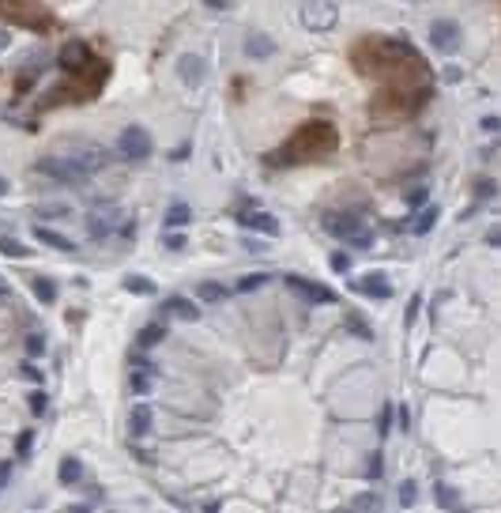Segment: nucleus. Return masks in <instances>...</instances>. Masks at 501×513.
I'll list each match as a JSON object with an SVG mask.
<instances>
[{
    "label": "nucleus",
    "instance_id": "obj_1",
    "mask_svg": "<svg viewBox=\"0 0 501 513\" xmlns=\"http://www.w3.org/2000/svg\"><path fill=\"white\" fill-rule=\"evenodd\" d=\"M339 143L336 125L332 121H309L305 128H298L287 143L268 159V163H283V166H294V163H313V159H325L332 155Z\"/></svg>",
    "mask_w": 501,
    "mask_h": 513
},
{
    "label": "nucleus",
    "instance_id": "obj_2",
    "mask_svg": "<svg viewBox=\"0 0 501 513\" xmlns=\"http://www.w3.org/2000/svg\"><path fill=\"white\" fill-rule=\"evenodd\" d=\"M325 230L332 238H339L343 245H354V250H369V245H374V230L351 212H328L325 215Z\"/></svg>",
    "mask_w": 501,
    "mask_h": 513
},
{
    "label": "nucleus",
    "instance_id": "obj_3",
    "mask_svg": "<svg viewBox=\"0 0 501 513\" xmlns=\"http://www.w3.org/2000/svg\"><path fill=\"white\" fill-rule=\"evenodd\" d=\"M38 170H42L45 178H53L57 185H83V181L91 178V174H87L83 166L76 163V159H72V155H61V151H57V155H45L42 163H38Z\"/></svg>",
    "mask_w": 501,
    "mask_h": 513
},
{
    "label": "nucleus",
    "instance_id": "obj_4",
    "mask_svg": "<svg viewBox=\"0 0 501 513\" xmlns=\"http://www.w3.org/2000/svg\"><path fill=\"white\" fill-rule=\"evenodd\" d=\"M151 151H155V143H151V132L140 125H128L125 132H121L117 140V155L125 159V163H147Z\"/></svg>",
    "mask_w": 501,
    "mask_h": 513
},
{
    "label": "nucleus",
    "instance_id": "obj_5",
    "mask_svg": "<svg viewBox=\"0 0 501 513\" xmlns=\"http://www.w3.org/2000/svg\"><path fill=\"white\" fill-rule=\"evenodd\" d=\"M61 155H72L87 174H99L102 166L110 163V151L102 148V143H91V140H68V143L61 148Z\"/></svg>",
    "mask_w": 501,
    "mask_h": 513
},
{
    "label": "nucleus",
    "instance_id": "obj_6",
    "mask_svg": "<svg viewBox=\"0 0 501 513\" xmlns=\"http://www.w3.org/2000/svg\"><path fill=\"white\" fill-rule=\"evenodd\" d=\"M336 19H339L336 0H305L302 4V27L309 30H332Z\"/></svg>",
    "mask_w": 501,
    "mask_h": 513
},
{
    "label": "nucleus",
    "instance_id": "obj_7",
    "mask_svg": "<svg viewBox=\"0 0 501 513\" xmlns=\"http://www.w3.org/2000/svg\"><path fill=\"white\" fill-rule=\"evenodd\" d=\"M460 42H464V30H460L456 19H433L430 23V46L438 53H456Z\"/></svg>",
    "mask_w": 501,
    "mask_h": 513
},
{
    "label": "nucleus",
    "instance_id": "obj_8",
    "mask_svg": "<svg viewBox=\"0 0 501 513\" xmlns=\"http://www.w3.org/2000/svg\"><path fill=\"white\" fill-rule=\"evenodd\" d=\"M283 283H287L294 294H302V299L317 302V306H332V302H336V291H328L325 283H313V279H302V276H283Z\"/></svg>",
    "mask_w": 501,
    "mask_h": 513
},
{
    "label": "nucleus",
    "instance_id": "obj_9",
    "mask_svg": "<svg viewBox=\"0 0 501 513\" xmlns=\"http://www.w3.org/2000/svg\"><path fill=\"white\" fill-rule=\"evenodd\" d=\"M238 219H241V227L256 230V234H268V238L279 234V219H276V215H268V212H260L256 204H245L238 212Z\"/></svg>",
    "mask_w": 501,
    "mask_h": 513
},
{
    "label": "nucleus",
    "instance_id": "obj_10",
    "mask_svg": "<svg viewBox=\"0 0 501 513\" xmlns=\"http://www.w3.org/2000/svg\"><path fill=\"white\" fill-rule=\"evenodd\" d=\"M8 12H12L15 23H23V27H45V8L38 4V0H4Z\"/></svg>",
    "mask_w": 501,
    "mask_h": 513
},
{
    "label": "nucleus",
    "instance_id": "obj_11",
    "mask_svg": "<svg viewBox=\"0 0 501 513\" xmlns=\"http://www.w3.org/2000/svg\"><path fill=\"white\" fill-rule=\"evenodd\" d=\"M177 76H181L185 87H200L207 76L204 57H200V53H181V57H177Z\"/></svg>",
    "mask_w": 501,
    "mask_h": 513
},
{
    "label": "nucleus",
    "instance_id": "obj_12",
    "mask_svg": "<svg viewBox=\"0 0 501 513\" xmlns=\"http://www.w3.org/2000/svg\"><path fill=\"white\" fill-rule=\"evenodd\" d=\"M91 50H87L83 42H68L61 50V68L68 72V76H76V72H83V68H91Z\"/></svg>",
    "mask_w": 501,
    "mask_h": 513
},
{
    "label": "nucleus",
    "instance_id": "obj_13",
    "mask_svg": "<svg viewBox=\"0 0 501 513\" xmlns=\"http://www.w3.org/2000/svg\"><path fill=\"white\" fill-rule=\"evenodd\" d=\"M354 291L366 294V299H392V287L381 272H369V276H358L354 279Z\"/></svg>",
    "mask_w": 501,
    "mask_h": 513
},
{
    "label": "nucleus",
    "instance_id": "obj_14",
    "mask_svg": "<svg viewBox=\"0 0 501 513\" xmlns=\"http://www.w3.org/2000/svg\"><path fill=\"white\" fill-rule=\"evenodd\" d=\"M163 317H177V321H200V306L185 294H170L163 302Z\"/></svg>",
    "mask_w": 501,
    "mask_h": 513
},
{
    "label": "nucleus",
    "instance_id": "obj_15",
    "mask_svg": "<svg viewBox=\"0 0 501 513\" xmlns=\"http://www.w3.org/2000/svg\"><path fill=\"white\" fill-rule=\"evenodd\" d=\"M151 423H155V412H151L147 404H136L132 415H128V434L132 438H143L151 430Z\"/></svg>",
    "mask_w": 501,
    "mask_h": 513
},
{
    "label": "nucleus",
    "instance_id": "obj_16",
    "mask_svg": "<svg viewBox=\"0 0 501 513\" xmlns=\"http://www.w3.org/2000/svg\"><path fill=\"white\" fill-rule=\"evenodd\" d=\"M34 238H38L42 245H50V250L76 253V242H72V238H64V234H57V230H50V227H34Z\"/></svg>",
    "mask_w": 501,
    "mask_h": 513
},
{
    "label": "nucleus",
    "instance_id": "obj_17",
    "mask_svg": "<svg viewBox=\"0 0 501 513\" xmlns=\"http://www.w3.org/2000/svg\"><path fill=\"white\" fill-rule=\"evenodd\" d=\"M245 53H249V57H256V61H264V57L276 53V42H272L268 34H260V30H253V34L245 38Z\"/></svg>",
    "mask_w": 501,
    "mask_h": 513
},
{
    "label": "nucleus",
    "instance_id": "obj_18",
    "mask_svg": "<svg viewBox=\"0 0 501 513\" xmlns=\"http://www.w3.org/2000/svg\"><path fill=\"white\" fill-rule=\"evenodd\" d=\"M163 340H166V325H163V321H151V325H143V328H140V336H136L140 351H151V348H159Z\"/></svg>",
    "mask_w": 501,
    "mask_h": 513
},
{
    "label": "nucleus",
    "instance_id": "obj_19",
    "mask_svg": "<svg viewBox=\"0 0 501 513\" xmlns=\"http://www.w3.org/2000/svg\"><path fill=\"white\" fill-rule=\"evenodd\" d=\"M113 223H117V208L94 212V215H91V238H106V234H113Z\"/></svg>",
    "mask_w": 501,
    "mask_h": 513
},
{
    "label": "nucleus",
    "instance_id": "obj_20",
    "mask_svg": "<svg viewBox=\"0 0 501 513\" xmlns=\"http://www.w3.org/2000/svg\"><path fill=\"white\" fill-rule=\"evenodd\" d=\"M185 223H192V208L185 200H174L163 215V227H185Z\"/></svg>",
    "mask_w": 501,
    "mask_h": 513
},
{
    "label": "nucleus",
    "instance_id": "obj_21",
    "mask_svg": "<svg viewBox=\"0 0 501 513\" xmlns=\"http://www.w3.org/2000/svg\"><path fill=\"white\" fill-rule=\"evenodd\" d=\"M433 494H438V506L441 510H460V506H464V502H460V494L452 491L449 483H433Z\"/></svg>",
    "mask_w": 501,
    "mask_h": 513
},
{
    "label": "nucleus",
    "instance_id": "obj_22",
    "mask_svg": "<svg viewBox=\"0 0 501 513\" xmlns=\"http://www.w3.org/2000/svg\"><path fill=\"white\" fill-rule=\"evenodd\" d=\"M79 479H83V468H79V461H76V456H64V461H61V483L72 487V483H79Z\"/></svg>",
    "mask_w": 501,
    "mask_h": 513
},
{
    "label": "nucleus",
    "instance_id": "obj_23",
    "mask_svg": "<svg viewBox=\"0 0 501 513\" xmlns=\"http://www.w3.org/2000/svg\"><path fill=\"white\" fill-rule=\"evenodd\" d=\"M268 272H253V276H241L238 279V287H234V291H241V294H249V291H256V287H264V283H268Z\"/></svg>",
    "mask_w": 501,
    "mask_h": 513
},
{
    "label": "nucleus",
    "instance_id": "obj_24",
    "mask_svg": "<svg viewBox=\"0 0 501 513\" xmlns=\"http://www.w3.org/2000/svg\"><path fill=\"white\" fill-rule=\"evenodd\" d=\"M125 291L128 294H151V291H155V283H151L147 276H125Z\"/></svg>",
    "mask_w": 501,
    "mask_h": 513
},
{
    "label": "nucleus",
    "instance_id": "obj_25",
    "mask_svg": "<svg viewBox=\"0 0 501 513\" xmlns=\"http://www.w3.org/2000/svg\"><path fill=\"white\" fill-rule=\"evenodd\" d=\"M196 294H200V302H219L223 294H226V287H223V283H215V279H207V283H200V287H196Z\"/></svg>",
    "mask_w": 501,
    "mask_h": 513
},
{
    "label": "nucleus",
    "instance_id": "obj_26",
    "mask_svg": "<svg viewBox=\"0 0 501 513\" xmlns=\"http://www.w3.org/2000/svg\"><path fill=\"white\" fill-rule=\"evenodd\" d=\"M438 215H441L438 208H426V212L415 219V234H430V230L438 227Z\"/></svg>",
    "mask_w": 501,
    "mask_h": 513
},
{
    "label": "nucleus",
    "instance_id": "obj_27",
    "mask_svg": "<svg viewBox=\"0 0 501 513\" xmlns=\"http://www.w3.org/2000/svg\"><path fill=\"white\" fill-rule=\"evenodd\" d=\"M34 299L42 302V306H50V302H57V287L50 279H34Z\"/></svg>",
    "mask_w": 501,
    "mask_h": 513
},
{
    "label": "nucleus",
    "instance_id": "obj_28",
    "mask_svg": "<svg viewBox=\"0 0 501 513\" xmlns=\"http://www.w3.org/2000/svg\"><path fill=\"white\" fill-rule=\"evenodd\" d=\"M347 328H351L354 336H362V340H374V328L362 325V317H358V314H347Z\"/></svg>",
    "mask_w": 501,
    "mask_h": 513
},
{
    "label": "nucleus",
    "instance_id": "obj_29",
    "mask_svg": "<svg viewBox=\"0 0 501 513\" xmlns=\"http://www.w3.org/2000/svg\"><path fill=\"white\" fill-rule=\"evenodd\" d=\"M415 494H418V483L415 479H403L400 483V506H415Z\"/></svg>",
    "mask_w": 501,
    "mask_h": 513
},
{
    "label": "nucleus",
    "instance_id": "obj_30",
    "mask_svg": "<svg viewBox=\"0 0 501 513\" xmlns=\"http://www.w3.org/2000/svg\"><path fill=\"white\" fill-rule=\"evenodd\" d=\"M0 253L4 256H27V245L15 242V238H0Z\"/></svg>",
    "mask_w": 501,
    "mask_h": 513
},
{
    "label": "nucleus",
    "instance_id": "obj_31",
    "mask_svg": "<svg viewBox=\"0 0 501 513\" xmlns=\"http://www.w3.org/2000/svg\"><path fill=\"white\" fill-rule=\"evenodd\" d=\"M351 510H381V499H377V494H358V499L351 502Z\"/></svg>",
    "mask_w": 501,
    "mask_h": 513
},
{
    "label": "nucleus",
    "instance_id": "obj_32",
    "mask_svg": "<svg viewBox=\"0 0 501 513\" xmlns=\"http://www.w3.org/2000/svg\"><path fill=\"white\" fill-rule=\"evenodd\" d=\"M494 192H498V185H494L490 178H479V181H475V197H479V200H490Z\"/></svg>",
    "mask_w": 501,
    "mask_h": 513
},
{
    "label": "nucleus",
    "instance_id": "obj_33",
    "mask_svg": "<svg viewBox=\"0 0 501 513\" xmlns=\"http://www.w3.org/2000/svg\"><path fill=\"white\" fill-rule=\"evenodd\" d=\"M392 408H396V404H385V408H381V419H377V430H381V438H389V430H392Z\"/></svg>",
    "mask_w": 501,
    "mask_h": 513
},
{
    "label": "nucleus",
    "instance_id": "obj_34",
    "mask_svg": "<svg viewBox=\"0 0 501 513\" xmlns=\"http://www.w3.org/2000/svg\"><path fill=\"white\" fill-rule=\"evenodd\" d=\"M42 351H45V336L30 332V336H27V355H42Z\"/></svg>",
    "mask_w": 501,
    "mask_h": 513
},
{
    "label": "nucleus",
    "instance_id": "obj_35",
    "mask_svg": "<svg viewBox=\"0 0 501 513\" xmlns=\"http://www.w3.org/2000/svg\"><path fill=\"white\" fill-rule=\"evenodd\" d=\"M38 215H42V219H53V215H68V208H64V204H42V208H38Z\"/></svg>",
    "mask_w": 501,
    "mask_h": 513
},
{
    "label": "nucleus",
    "instance_id": "obj_36",
    "mask_svg": "<svg viewBox=\"0 0 501 513\" xmlns=\"http://www.w3.org/2000/svg\"><path fill=\"white\" fill-rule=\"evenodd\" d=\"M332 272L347 276V272H351V256H347V253H336V256H332Z\"/></svg>",
    "mask_w": 501,
    "mask_h": 513
},
{
    "label": "nucleus",
    "instance_id": "obj_37",
    "mask_svg": "<svg viewBox=\"0 0 501 513\" xmlns=\"http://www.w3.org/2000/svg\"><path fill=\"white\" fill-rule=\"evenodd\" d=\"M147 378H151L147 370H136V374H132V389H136V392H147V389H151Z\"/></svg>",
    "mask_w": 501,
    "mask_h": 513
},
{
    "label": "nucleus",
    "instance_id": "obj_38",
    "mask_svg": "<svg viewBox=\"0 0 501 513\" xmlns=\"http://www.w3.org/2000/svg\"><path fill=\"white\" fill-rule=\"evenodd\" d=\"M45 404H50V400H45V392H34V396H30V412H34V415H42Z\"/></svg>",
    "mask_w": 501,
    "mask_h": 513
},
{
    "label": "nucleus",
    "instance_id": "obj_39",
    "mask_svg": "<svg viewBox=\"0 0 501 513\" xmlns=\"http://www.w3.org/2000/svg\"><path fill=\"white\" fill-rule=\"evenodd\" d=\"M396 423H400V430H407V427H411V412H407V404L396 408Z\"/></svg>",
    "mask_w": 501,
    "mask_h": 513
},
{
    "label": "nucleus",
    "instance_id": "obj_40",
    "mask_svg": "<svg viewBox=\"0 0 501 513\" xmlns=\"http://www.w3.org/2000/svg\"><path fill=\"white\" fill-rule=\"evenodd\" d=\"M381 472H385V468H381V456H369V468H366V476H369V479H381Z\"/></svg>",
    "mask_w": 501,
    "mask_h": 513
},
{
    "label": "nucleus",
    "instance_id": "obj_41",
    "mask_svg": "<svg viewBox=\"0 0 501 513\" xmlns=\"http://www.w3.org/2000/svg\"><path fill=\"white\" fill-rule=\"evenodd\" d=\"M426 197H430L426 189H415V192L407 197V204H411V208H422V204H426Z\"/></svg>",
    "mask_w": 501,
    "mask_h": 513
},
{
    "label": "nucleus",
    "instance_id": "obj_42",
    "mask_svg": "<svg viewBox=\"0 0 501 513\" xmlns=\"http://www.w3.org/2000/svg\"><path fill=\"white\" fill-rule=\"evenodd\" d=\"M166 250H185V234H166Z\"/></svg>",
    "mask_w": 501,
    "mask_h": 513
},
{
    "label": "nucleus",
    "instance_id": "obj_43",
    "mask_svg": "<svg viewBox=\"0 0 501 513\" xmlns=\"http://www.w3.org/2000/svg\"><path fill=\"white\" fill-rule=\"evenodd\" d=\"M12 483V464H0V491Z\"/></svg>",
    "mask_w": 501,
    "mask_h": 513
},
{
    "label": "nucleus",
    "instance_id": "obj_44",
    "mask_svg": "<svg viewBox=\"0 0 501 513\" xmlns=\"http://www.w3.org/2000/svg\"><path fill=\"white\" fill-rule=\"evenodd\" d=\"M418 310H422V299L415 294V299H411V306H407V321H415V317H418Z\"/></svg>",
    "mask_w": 501,
    "mask_h": 513
},
{
    "label": "nucleus",
    "instance_id": "obj_45",
    "mask_svg": "<svg viewBox=\"0 0 501 513\" xmlns=\"http://www.w3.org/2000/svg\"><path fill=\"white\" fill-rule=\"evenodd\" d=\"M482 128H487V132H498L501 121H498V117H482Z\"/></svg>",
    "mask_w": 501,
    "mask_h": 513
},
{
    "label": "nucleus",
    "instance_id": "obj_46",
    "mask_svg": "<svg viewBox=\"0 0 501 513\" xmlns=\"http://www.w3.org/2000/svg\"><path fill=\"white\" fill-rule=\"evenodd\" d=\"M23 378H27V381H42V378H38V370H34V366H23Z\"/></svg>",
    "mask_w": 501,
    "mask_h": 513
},
{
    "label": "nucleus",
    "instance_id": "obj_47",
    "mask_svg": "<svg viewBox=\"0 0 501 513\" xmlns=\"http://www.w3.org/2000/svg\"><path fill=\"white\" fill-rule=\"evenodd\" d=\"M8 46H12V38H8V30H4V27H0V53H4V50H8Z\"/></svg>",
    "mask_w": 501,
    "mask_h": 513
},
{
    "label": "nucleus",
    "instance_id": "obj_48",
    "mask_svg": "<svg viewBox=\"0 0 501 513\" xmlns=\"http://www.w3.org/2000/svg\"><path fill=\"white\" fill-rule=\"evenodd\" d=\"M487 242H490V245H501V230H490V234H487Z\"/></svg>",
    "mask_w": 501,
    "mask_h": 513
},
{
    "label": "nucleus",
    "instance_id": "obj_49",
    "mask_svg": "<svg viewBox=\"0 0 501 513\" xmlns=\"http://www.w3.org/2000/svg\"><path fill=\"white\" fill-rule=\"evenodd\" d=\"M204 4H207V8H226L230 0H204Z\"/></svg>",
    "mask_w": 501,
    "mask_h": 513
},
{
    "label": "nucleus",
    "instance_id": "obj_50",
    "mask_svg": "<svg viewBox=\"0 0 501 513\" xmlns=\"http://www.w3.org/2000/svg\"><path fill=\"white\" fill-rule=\"evenodd\" d=\"M4 192H8V181H4V178H0V197H4Z\"/></svg>",
    "mask_w": 501,
    "mask_h": 513
},
{
    "label": "nucleus",
    "instance_id": "obj_51",
    "mask_svg": "<svg viewBox=\"0 0 501 513\" xmlns=\"http://www.w3.org/2000/svg\"><path fill=\"white\" fill-rule=\"evenodd\" d=\"M0 294H8V283H4V279H0Z\"/></svg>",
    "mask_w": 501,
    "mask_h": 513
}]
</instances>
